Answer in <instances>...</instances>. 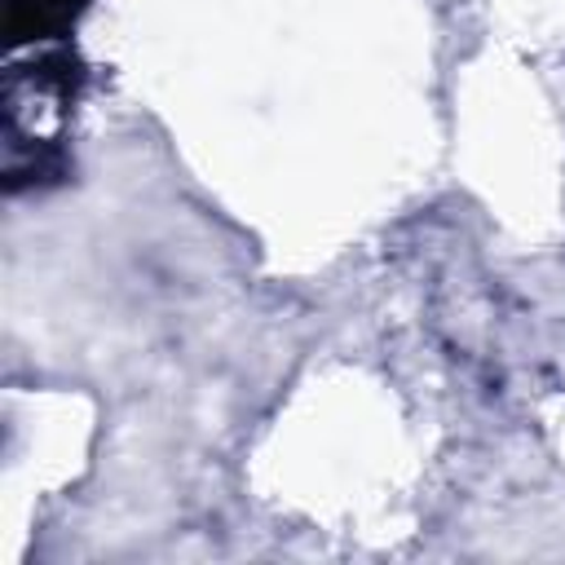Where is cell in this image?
Returning a JSON list of instances; mask_svg holds the SVG:
<instances>
[{
	"instance_id": "obj_1",
	"label": "cell",
	"mask_w": 565,
	"mask_h": 565,
	"mask_svg": "<svg viewBox=\"0 0 565 565\" xmlns=\"http://www.w3.org/2000/svg\"><path fill=\"white\" fill-rule=\"evenodd\" d=\"M84 9L88 0H4V35L13 49L57 40L79 22Z\"/></svg>"
}]
</instances>
